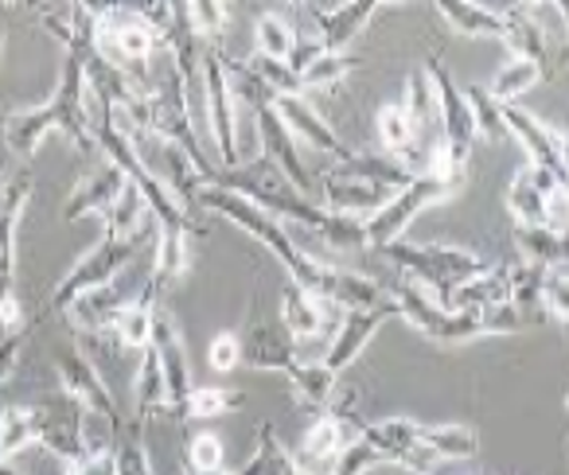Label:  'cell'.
Wrapping results in <instances>:
<instances>
[{
    "mask_svg": "<svg viewBox=\"0 0 569 475\" xmlns=\"http://www.w3.org/2000/svg\"><path fill=\"white\" fill-rule=\"evenodd\" d=\"M48 133H63L82 156H94V137H90V113H87V67L79 51H67L63 74H59L56 94L36 110H12L4 118V144L12 156L28 160Z\"/></svg>",
    "mask_w": 569,
    "mask_h": 475,
    "instance_id": "6da1fadb",
    "label": "cell"
},
{
    "mask_svg": "<svg viewBox=\"0 0 569 475\" xmlns=\"http://www.w3.org/2000/svg\"><path fill=\"white\" fill-rule=\"evenodd\" d=\"M196 206L222 214V219L234 222L238 230H246L253 242H261V246H266L269 254H273L277 262L289 270V281H293V285H301L305 293L328 301L336 270H332V265H325V262H317L312 254H305V250L297 246L293 238H289V230H284L281 222L273 219V214H266L261 206H253L250 199L234 195V191L211 188V183H203V188L196 191Z\"/></svg>",
    "mask_w": 569,
    "mask_h": 475,
    "instance_id": "7a4b0ae2",
    "label": "cell"
},
{
    "mask_svg": "<svg viewBox=\"0 0 569 475\" xmlns=\"http://www.w3.org/2000/svg\"><path fill=\"white\" fill-rule=\"evenodd\" d=\"M398 304V316H406L418 327L426 340L433 343H472L483 335H515L527 327V316L511 309V304H499V309H441L433 296L421 293V285H395L387 289Z\"/></svg>",
    "mask_w": 569,
    "mask_h": 475,
    "instance_id": "3957f363",
    "label": "cell"
},
{
    "mask_svg": "<svg viewBox=\"0 0 569 475\" xmlns=\"http://www.w3.org/2000/svg\"><path fill=\"white\" fill-rule=\"evenodd\" d=\"M382 257H390V262L398 265L402 273H410L413 281H421L426 289H433L437 293V304L445 309V301H449L452 293H457L465 281L480 277L488 265H483L480 254H472V250H460V246H413V242H406V238H398V242H390V246L379 250Z\"/></svg>",
    "mask_w": 569,
    "mask_h": 475,
    "instance_id": "277c9868",
    "label": "cell"
},
{
    "mask_svg": "<svg viewBox=\"0 0 569 475\" xmlns=\"http://www.w3.org/2000/svg\"><path fill=\"white\" fill-rule=\"evenodd\" d=\"M160 48V36L137 17V9H94V55L118 71L144 79V63Z\"/></svg>",
    "mask_w": 569,
    "mask_h": 475,
    "instance_id": "5b68a950",
    "label": "cell"
},
{
    "mask_svg": "<svg viewBox=\"0 0 569 475\" xmlns=\"http://www.w3.org/2000/svg\"><path fill=\"white\" fill-rule=\"evenodd\" d=\"M465 183L468 180H449V175H433V172H429V175H413L410 188H402L387 206H379V211L363 219L367 246L382 250V246H390V242H398V238H406V226H410V222L418 219L426 206L452 199L460 188H465Z\"/></svg>",
    "mask_w": 569,
    "mask_h": 475,
    "instance_id": "8992f818",
    "label": "cell"
},
{
    "mask_svg": "<svg viewBox=\"0 0 569 475\" xmlns=\"http://www.w3.org/2000/svg\"><path fill=\"white\" fill-rule=\"evenodd\" d=\"M144 238H149V226H141L137 234H129V238L102 234V242H98L90 254H82L79 262L71 265V273H67V277L56 285V293H51V312H67L82 293H90V289H102V285H110V281H118V273L126 270L129 262H133V254L141 250Z\"/></svg>",
    "mask_w": 569,
    "mask_h": 475,
    "instance_id": "52a82bcc",
    "label": "cell"
},
{
    "mask_svg": "<svg viewBox=\"0 0 569 475\" xmlns=\"http://www.w3.org/2000/svg\"><path fill=\"white\" fill-rule=\"evenodd\" d=\"M149 133L160 137V144H172V149H180L183 156L191 160V168L203 175V183L214 180V172H219V168L207 160L203 144H199L196 129H191L188 98H183V79L176 71L168 74L164 87L149 94Z\"/></svg>",
    "mask_w": 569,
    "mask_h": 475,
    "instance_id": "ba28073f",
    "label": "cell"
},
{
    "mask_svg": "<svg viewBox=\"0 0 569 475\" xmlns=\"http://www.w3.org/2000/svg\"><path fill=\"white\" fill-rule=\"evenodd\" d=\"M426 79H429V87H433L445 164H449L452 172L468 175V156H472L476 125H472V110H468V102H465V90H460L457 82H452L449 67H445L437 55L426 63Z\"/></svg>",
    "mask_w": 569,
    "mask_h": 475,
    "instance_id": "9c48e42d",
    "label": "cell"
},
{
    "mask_svg": "<svg viewBox=\"0 0 569 475\" xmlns=\"http://www.w3.org/2000/svg\"><path fill=\"white\" fill-rule=\"evenodd\" d=\"M507 206L519 219V226H550L566 234V183L546 168H522L507 188Z\"/></svg>",
    "mask_w": 569,
    "mask_h": 475,
    "instance_id": "30bf717a",
    "label": "cell"
},
{
    "mask_svg": "<svg viewBox=\"0 0 569 475\" xmlns=\"http://www.w3.org/2000/svg\"><path fill=\"white\" fill-rule=\"evenodd\" d=\"M222 55L227 51L207 48L203 59H199V74H203V98H207V121H211V137L214 149H219L222 168H238L242 156H238V105L234 94H230V79L227 67H222Z\"/></svg>",
    "mask_w": 569,
    "mask_h": 475,
    "instance_id": "8fae6325",
    "label": "cell"
},
{
    "mask_svg": "<svg viewBox=\"0 0 569 475\" xmlns=\"http://www.w3.org/2000/svg\"><path fill=\"white\" fill-rule=\"evenodd\" d=\"M56 374H59V386H63V394L71 397L82 413H94V417H102L106 425H110V433H118V428L126 425V417H121L110 386H106L102 374H98V366L90 363L82 351H74V347L59 351V355H56Z\"/></svg>",
    "mask_w": 569,
    "mask_h": 475,
    "instance_id": "7c38bea8",
    "label": "cell"
},
{
    "mask_svg": "<svg viewBox=\"0 0 569 475\" xmlns=\"http://www.w3.org/2000/svg\"><path fill=\"white\" fill-rule=\"evenodd\" d=\"M499 118H503L507 137H515V141L527 149L530 164L546 168V172L566 183V133H558V129H550L546 121H538L535 113L522 110V105H499Z\"/></svg>",
    "mask_w": 569,
    "mask_h": 475,
    "instance_id": "4fadbf2b",
    "label": "cell"
},
{
    "mask_svg": "<svg viewBox=\"0 0 569 475\" xmlns=\"http://www.w3.org/2000/svg\"><path fill=\"white\" fill-rule=\"evenodd\" d=\"M32 191L36 180L28 168H20L0 183V293L17 289V230L28 203H32Z\"/></svg>",
    "mask_w": 569,
    "mask_h": 475,
    "instance_id": "5bb4252c",
    "label": "cell"
},
{
    "mask_svg": "<svg viewBox=\"0 0 569 475\" xmlns=\"http://www.w3.org/2000/svg\"><path fill=\"white\" fill-rule=\"evenodd\" d=\"M36 413H40V433H36V444H43L51 456L63 459V467L87 456L90 441H87V428H82V417H87V413H82L71 397L63 394L59 402L36 405Z\"/></svg>",
    "mask_w": 569,
    "mask_h": 475,
    "instance_id": "9a60e30c",
    "label": "cell"
},
{
    "mask_svg": "<svg viewBox=\"0 0 569 475\" xmlns=\"http://www.w3.org/2000/svg\"><path fill=\"white\" fill-rule=\"evenodd\" d=\"M149 347L157 351L160 374H164V390H168L164 413L168 417H180L183 402H188V394H191V366H188V351H183V340H180V332H176L172 316H164V312L152 316V343Z\"/></svg>",
    "mask_w": 569,
    "mask_h": 475,
    "instance_id": "2e32d148",
    "label": "cell"
},
{
    "mask_svg": "<svg viewBox=\"0 0 569 475\" xmlns=\"http://www.w3.org/2000/svg\"><path fill=\"white\" fill-rule=\"evenodd\" d=\"M390 316H398V304L395 296H390L387 304H379V309H356V312H343L340 320V332H336L332 347H328L325 355V366L332 374H340L343 366H351L359 355H363V347L375 340V332H379L382 324H387Z\"/></svg>",
    "mask_w": 569,
    "mask_h": 475,
    "instance_id": "e0dca14e",
    "label": "cell"
},
{
    "mask_svg": "<svg viewBox=\"0 0 569 475\" xmlns=\"http://www.w3.org/2000/svg\"><path fill=\"white\" fill-rule=\"evenodd\" d=\"M253 121H258V137H261V156L269 160V164L277 168V172L284 175V180L293 183L301 195H309L312 191V180L309 172H305L301 156H297V144H293V133L281 125V118L273 113V102L261 105L258 113H253Z\"/></svg>",
    "mask_w": 569,
    "mask_h": 475,
    "instance_id": "ac0fdd59",
    "label": "cell"
},
{
    "mask_svg": "<svg viewBox=\"0 0 569 475\" xmlns=\"http://www.w3.org/2000/svg\"><path fill=\"white\" fill-rule=\"evenodd\" d=\"M273 113L281 118V125L289 129V133L301 137V141L312 144L317 152H328V156H340V160L351 156V149L336 137V129L328 125L305 98H273Z\"/></svg>",
    "mask_w": 569,
    "mask_h": 475,
    "instance_id": "d6986e66",
    "label": "cell"
},
{
    "mask_svg": "<svg viewBox=\"0 0 569 475\" xmlns=\"http://www.w3.org/2000/svg\"><path fill=\"white\" fill-rule=\"evenodd\" d=\"M242 340V363L253 371H277L289 374L301 358H297V340L284 332L281 324H253Z\"/></svg>",
    "mask_w": 569,
    "mask_h": 475,
    "instance_id": "ffe728a7",
    "label": "cell"
},
{
    "mask_svg": "<svg viewBox=\"0 0 569 475\" xmlns=\"http://www.w3.org/2000/svg\"><path fill=\"white\" fill-rule=\"evenodd\" d=\"M126 175L118 172L113 164H102L98 172L82 175L79 183L71 188V199H67L63 206V222H79L87 219V214H110V206L121 199V191H126Z\"/></svg>",
    "mask_w": 569,
    "mask_h": 475,
    "instance_id": "44dd1931",
    "label": "cell"
},
{
    "mask_svg": "<svg viewBox=\"0 0 569 475\" xmlns=\"http://www.w3.org/2000/svg\"><path fill=\"white\" fill-rule=\"evenodd\" d=\"M390 199H395V191L375 188V183L356 180V175H343V172H336V168L325 175V211H332V214H351V219H359V214H375L379 206H387Z\"/></svg>",
    "mask_w": 569,
    "mask_h": 475,
    "instance_id": "7402d4cb",
    "label": "cell"
},
{
    "mask_svg": "<svg viewBox=\"0 0 569 475\" xmlns=\"http://www.w3.org/2000/svg\"><path fill=\"white\" fill-rule=\"evenodd\" d=\"M379 12L375 0H356V4H336V9H312V20L320 28V48L332 51V55H343L351 40L367 28V20Z\"/></svg>",
    "mask_w": 569,
    "mask_h": 475,
    "instance_id": "603a6c76",
    "label": "cell"
},
{
    "mask_svg": "<svg viewBox=\"0 0 569 475\" xmlns=\"http://www.w3.org/2000/svg\"><path fill=\"white\" fill-rule=\"evenodd\" d=\"M503 43L511 48L515 59L538 67V74H550V40L542 24L530 17V9H503Z\"/></svg>",
    "mask_w": 569,
    "mask_h": 475,
    "instance_id": "cb8c5ba5",
    "label": "cell"
},
{
    "mask_svg": "<svg viewBox=\"0 0 569 475\" xmlns=\"http://www.w3.org/2000/svg\"><path fill=\"white\" fill-rule=\"evenodd\" d=\"M325 309H332V304L305 293V289L293 285V281L281 289V327L293 335V340H309V335L325 332V320H328Z\"/></svg>",
    "mask_w": 569,
    "mask_h": 475,
    "instance_id": "d4e9b609",
    "label": "cell"
},
{
    "mask_svg": "<svg viewBox=\"0 0 569 475\" xmlns=\"http://www.w3.org/2000/svg\"><path fill=\"white\" fill-rule=\"evenodd\" d=\"M133 301V296H126L118 285H102V289H90V293H82L79 301L71 304V320L82 327V332H110L113 320L121 316V309Z\"/></svg>",
    "mask_w": 569,
    "mask_h": 475,
    "instance_id": "484cf974",
    "label": "cell"
},
{
    "mask_svg": "<svg viewBox=\"0 0 569 475\" xmlns=\"http://www.w3.org/2000/svg\"><path fill=\"white\" fill-rule=\"evenodd\" d=\"M418 441L433 464H441V459H472L480 452V436H476L472 425H421Z\"/></svg>",
    "mask_w": 569,
    "mask_h": 475,
    "instance_id": "4316f807",
    "label": "cell"
},
{
    "mask_svg": "<svg viewBox=\"0 0 569 475\" xmlns=\"http://www.w3.org/2000/svg\"><path fill=\"white\" fill-rule=\"evenodd\" d=\"M336 172L343 175H356V180H367L375 188H387V191H402L413 183V172L406 164H398L395 156H375V152H351L348 160H340Z\"/></svg>",
    "mask_w": 569,
    "mask_h": 475,
    "instance_id": "83f0119b",
    "label": "cell"
},
{
    "mask_svg": "<svg viewBox=\"0 0 569 475\" xmlns=\"http://www.w3.org/2000/svg\"><path fill=\"white\" fill-rule=\"evenodd\" d=\"M238 475H305L301 464L293 459V452L284 448L277 428L269 421L258 425V452L238 467Z\"/></svg>",
    "mask_w": 569,
    "mask_h": 475,
    "instance_id": "f1b7e54d",
    "label": "cell"
},
{
    "mask_svg": "<svg viewBox=\"0 0 569 475\" xmlns=\"http://www.w3.org/2000/svg\"><path fill=\"white\" fill-rule=\"evenodd\" d=\"M284 378H289V386H293L297 405L317 413V417L328 410V402H332V394H336V374L328 371L325 363H297Z\"/></svg>",
    "mask_w": 569,
    "mask_h": 475,
    "instance_id": "f546056e",
    "label": "cell"
},
{
    "mask_svg": "<svg viewBox=\"0 0 569 475\" xmlns=\"http://www.w3.org/2000/svg\"><path fill=\"white\" fill-rule=\"evenodd\" d=\"M152 289L144 285L141 293L133 296V301L121 309V316L113 320V327L110 332L118 335V343L121 347H129V351H144L152 343V316H157V309H152Z\"/></svg>",
    "mask_w": 569,
    "mask_h": 475,
    "instance_id": "4dcf8cb0",
    "label": "cell"
},
{
    "mask_svg": "<svg viewBox=\"0 0 569 475\" xmlns=\"http://www.w3.org/2000/svg\"><path fill=\"white\" fill-rule=\"evenodd\" d=\"M515 246L527 257V265L542 270H566V234L550 226H515Z\"/></svg>",
    "mask_w": 569,
    "mask_h": 475,
    "instance_id": "1f68e13d",
    "label": "cell"
},
{
    "mask_svg": "<svg viewBox=\"0 0 569 475\" xmlns=\"http://www.w3.org/2000/svg\"><path fill=\"white\" fill-rule=\"evenodd\" d=\"M437 12L452 24L460 36H496L503 40V12L488 4H465V0H437Z\"/></svg>",
    "mask_w": 569,
    "mask_h": 475,
    "instance_id": "d6a6232c",
    "label": "cell"
},
{
    "mask_svg": "<svg viewBox=\"0 0 569 475\" xmlns=\"http://www.w3.org/2000/svg\"><path fill=\"white\" fill-rule=\"evenodd\" d=\"M398 105H402L406 121H410V129H413V144H421V137H429V129L437 125V102H433V87H429L426 71L406 79V98ZM418 160H421V152H418ZM421 175H426V160H421Z\"/></svg>",
    "mask_w": 569,
    "mask_h": 475,
    "instance_id": "836d02e7",
    "label": "cell"
},
{
    "mask_svg": "<svg viewBox=\"0 0 569 475\" xmlns=\"http://www.w3.org/2000/svg\"><path fill=\"white\" fill-rule=\"evenodd\" d=\"M499 304H507V265H496V270L488 265L480 277L465 281L445 301V309H499Z\"/></svg>",
    "mask_w": 569,
    "mask_h": 475,
    "instance_id": "e575fe53",
    "label": "cell"
},
{
    "mask_svg": "<svg viewBox=\"0 0 569 475\" xmlns=\"http://www.w3.org/2000/svg\"><path fill=\"white\" fill-rule=\"evenodd\" d=\"M168 405V390H164V374H160V358L152 347L141 351V371H137V425H149L157 413H164Z\"/></svg>",
    "mask_w": 569,
    "mask_h": 475,
    "instance_id": "d590c367",
    "label": "cell"
},
{
    "mask_svg": "<svg viewBox=\"0 0 569 475\" xmlns=\"http://www.w3.org/2000/svg\"><path fill=\"white\" fill-rule=\"evenodd\" d=\"M36 433H40V413L28 405H4L0 410V464H9L17 452L36 444Z\"/></svg>",
    "mask_w": 569,
    "mask_h": 475,
    "instance_id": "8d00e7d4",
    "label": "cell"
},
{
    "mask_svg": "<svg viewBox=\"0 0 569 475\" xmlns=\"http://www.w3.org/2000/svg\"><path fill=\"white\" fill-rule=\"evenodd\" d=\"M246 405V394L242 390H230V386H191L188 402H183V417H196V421H207V417H222V413H238Z\"/></svg>",
    "mask_w": 569,
    "mask_h": 475,
    "instance_id": "74e56055",
    "label": "cell"
},
{
    "mask_svg": "<svg viewBox=\"0 0 569 475\" xmlns=\"http://www.w3.org/2000/svg\"><path fill=\"white\" fill-rule=\"evenodd\" d=\"M113 459H118V475H152L149 448H144V425L126 421V425L113 433Z\"/></svg>",
    "mask_w": 569,
    "mask_h": 475,
    "instance_id": "f35d334b",
    "label": "cell"
},
{
    "mask_svg": "<svg viewBox=\"0 0 569 475\" xmlns=\"http://www.w3.org/2000/svg\"><path fill=\"white\" fill-rule=\"evenodd\" d=\"M253 40H258V55L273 59V63H289L297 48V32L289 20H281L277 12H266L258 17V28H253Z\"/></svg>",
    "mask_w": 569,
    "mask_h": 475,
    "instance_id": "ab89813d",
    "label": "cell"
},
{
    "mask_svg": "<svg viewBox=\"0 0 569 475\" xmlns=\"http://www.w3.org/2000/svg\"><path fill=\"white\" fill-rule=\"evenodd\" d=\"M141 226H149V206H144L141 191H137L133 183H126L121 199L110 206V214H106V234L129 238V234H137Z\"/></svg>",
    "mask_w": 569,
    "mask_h": 475,
    "instance_id": "60d3db41",
    "label": "cell"
},
{
    "mask_svg": "<svg viewBox=\"0 0 569 475\" xmlns=\"http://www.w3.org/2000/svg\"><path fill=\"white\" fill-rule=\"evenodd\" d=\"M538 79H542V74H538V67L522 63V59H511V63H507L503 71L491 79L488 94L496 98V105H515V98L527 94Z\"/></svg>",
    "mask_w": 569,
    "mask_h": 475,
    "instance_id": "b9f144b4",
    "label": "cell"
},
{
    "mask_svg": "<svg viewBox=\"0 0 569 475\" xmlns=\"http://www.w3.org/2000/svg\"><path fill=\"white\" fill-rule=\"evenodd\" d=\"M359 67V59H351V55H332V51H325L320 59H312L309 67H305L297 79H301V87L305 90H328V87H336V82H343L351 71Z\"/></svg>",
    "mask_w": 569,
    "mask_h": 475,
    "instance_id": "7bdbcfd3",
    "label": "cell"
},
{
    "mask_svg": "<svg viewBox=\"0 0 569 475\" xmlns=\"http://www.w3.org/2000/svg\"><path fill=\"white\" fill-rule=\"evenodd\" d=\"M180 9H183L188 28L196 32V40H219V36L227 32V20H230L227 4H214V0H188V4H180Z\"/></svg>",
    "mask_w": 569,
    "mask_h": 475,
    "instance_id": "ee69618b",
    "label": "cell"
},
{
    "mask_svg": "<svg viewBox=\"0 0 569 475\" xmlns=\"http://www.w3.org/2000/svg\"><path fill=\"white\" fill-rule=\"evenodd\" d=\"M465 102H468V110H472L476 133L488 137V141H503L507 129H503V118H499L496 98L488 94V87H468L465 90Z\"/></svg>",
    "mask_w": 569,
    "mask_h": 475,
    "instance_id": "f6af8a7d",
    "label": "cell"
},
{
    "mask_svg": "<svg viewBox=\"0 0 569 475\" xmlns=\"http://www.w3.org/2000/svg\"><path fill=\"white\" fill-rule=\"evenodd\" d=\"M246 63H250V71L258 74L261 82H266L273 98H305L301 79H297V74L289 71L284 63H273V59H261V55L246 59Z\"/></svg>",
    "mask_w": 569,
    "mask_h": 475,
    "instance_id": "bcb514c9",
    "label": "cell"
},
{
    "mask_svg": "<svg viewBox=\"0 0 569 475\" xmlns=\"http://www.w3.org/2000/svg\"><path fill=\"white\" fill-rule=\"evenodd\" d=\"M538 309H542L546 316L558 320V324L566 327V320H569V277H566V270H546L542 296H538Z\"/></svg>",
    "mask_w": 569,
    "mask_h": 475,
    "instance_id": "7dc6e473",
    "label": "cell"
},
{
    "mask_svg": "<svg viewBox=\"0 0 569 475\" xmlns=\"http://www.w3.org/2000/svg\"><path fill=\"white\" fill-rule=\"evenodd\" d=\"M188 467L191 475H207V472H222V441L214 433H199L188 444Z\"/></svg>",
    "mask_w": 569,
    "mask_h": 475,
    "instance_id": "c3c4849f",
    "label": "cell"
},
{
    "mask_svg": "<svg viewBox=\"0 0 569 475\" xmlns=\"http://www.w3.org/2000/svg\"><path fill=\"white\" fill-rule=\"evenodd\" d=\"M207 363H211V371H219V374L234 371V366L242 363V340H238L234 332L214 335L211 347H207Z\"/></svg>",
    "mask_w": 569,
    "mask_h": 475,
    "instance_id": "681fc988",
    "label": "cell"
},
{
    "mask_svg": "<svg viewBox=\"0 0 569 475\" xmlns=\"http://www.w3.org/2000/svg\"><path fill=\"white\" fill-rule=\"evenodd\" d=\"M67 475H118V459H113V448H90L82 459L67 464Z\"/></svg>",
    "mask_w": 569,
    "mask_h": 475,
    "instance_id": "f907efd6",
    "label": "cell"
},
{
    "mask_svg": "<svg viewBox=\"0 0 569 475\" xmlns=\"http://www.w3.org/2000/svg\"><path fill=\"white\" fill-rule=\"evenodd\" d=\"M0 327H4V335L24 332V304H20L17 289H12V293H0Z\"/></svg>",
    "mask_w": 569,
    "mask_h": 475,
    "instance_id": "816d5d0a",
    "label": "cell"
},
{
    "mask_svg": "<svg viewBox=\"0 0 569 475\" xmlns=\"http://www.w3.org/2000/svg\"><path fill=\"white\" fill-rule=\"evenodd\" d=\"M20 351H24V332L0 335V386H4V382L12 378V371H17Z\"/></svg>",
    "mask_w": 569,
    "mask_h": 475,
    "instance_id": "f5cc1de1",
    "label": "cell"
},
{
    "mask_svg": "<svg viewBox=\"0 0 569 475\" xmlns=\"http://www.w3.org/2000/svg\"><path fill=\"white\" fill-rule=\"evenodd\" d=\"M191 475V472H188ZM207 475H238V472H227V467H222V472H207Z\"/></svg>",
    "mask_w": 569,
    "mask_h": 475,
    "instance_id": "db71d44e",
    "label": "cell"
},
{
    "mask_svg": "<svg viewBox=\"0 0 569 475\" xmlns=\"http://www.w3.org/2000/svg\"><path fill=\"white\" fill-rule=\"evenodd\" d=\"M0 48H4V32H0Z\"/></svg>",
    "mask_w": 569,
    "mask_h": 475,
    "instance_id": "11a10c76",
    "label": "cell"
},
{
    "mask_svg": "<svg viewBox=\"0 0 569 475\" xmlns=\"http://www.w3.org/2000/svg\"><path fill=\"white\" fill-rule=\"evenodd\" d=\"M418 475H429V472H418Z\"/></svg>",
    "mask_w": 569,
    "mask_h": 475,
    "instance_id": "9f6ffc18",
    "label": "cell"
},
{
    "mask_svg": "<svg viewBox=\"0 0 569 475\" xmlns=\"http://www.w3.org/2000/svg\"><path fill=\"white\" fill-rule=\"evenodd\" d=\"M183 475H188V472H183Z\"/></svg>",
    "mask_w": 569,
    "mask_h": 475,
    "instance_id": "6f0895ef",
    "label": "cell"
}]
</instances>
